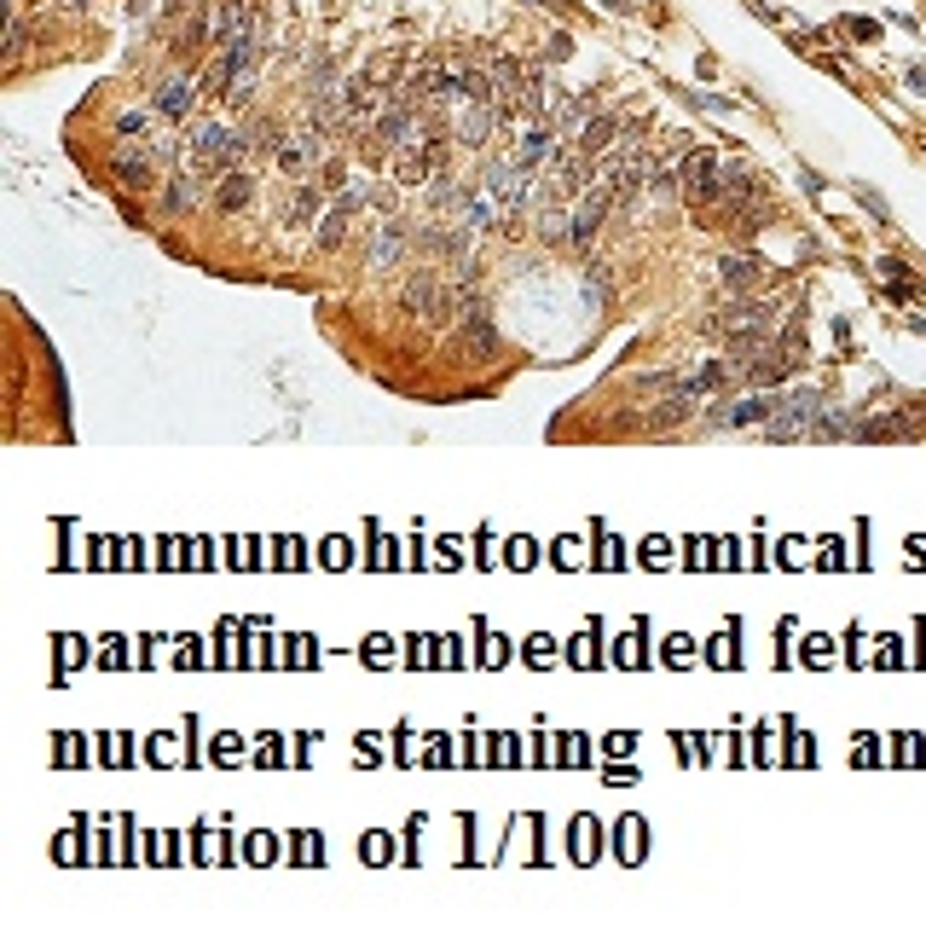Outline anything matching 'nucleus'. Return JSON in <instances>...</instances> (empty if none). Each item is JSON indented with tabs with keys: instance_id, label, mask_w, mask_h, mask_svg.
I'll list each match as a JSON object with an SVG mask.
<instances>
[{
	"instance_id": "nucleus-5",
	"label": "nucleus",
	"mask_w": 926,
	"mask_h": 944,
	"mask_svg": "<svg viewBox=\"0 0 926 944\" xmlns=\"http://www.w3.org/2000/svg\"><path fill=\"white\" fill-rule=\"evenodd\" d=\"M151 105H157V116H163L168 128H186V122H197V105H203V82H197L191 70H174V76H163V82H157Z\"/></svg>"
},
{
	"instance_id": "nucleus-17",
	"label": "nucleus",
	"mask_w": 926,
	"mask_h": 944,
	"mask_svg": "<svg viewBox=\"0 0 926 944\" xmlns=\"http://www.w3.org/2000/svg\"><path fill=\"white\" fill-rule=\"evenodd\" d=\"M602 6H608V12H631V0H602Z\"/></svg>"
},
{
	"instance_id": "nucleus-3",
	"label": "nucleus",
	"mask_w": 926,
	"mask_h": 944,
	"mask_svg": "<svg viewBox=\"0 0 926 944\" xmlns=\"http://www.w3.org/2000/svg\"><path fill=\"white\" fill-rule=\"evenodd\" d=\"M110 180H116V192H128V197H157V186H163L168 174L157 168L151 145L139 139V145H116V157H110Z\"/></svg>"
},
{
	"instance_id": "nucleus-9",
	"label": "nucleus",
	"mask_w": 926,
	"mask_h": 944,
	"mask_svg": "<svg viewBox=\"0 0 926 944\" xmlns=\"http://www.w3.org/2000/svg\"><path fill=\"white\" fill-rule=\"evenodd\" d=\"M249 203H255V174L249 168H226L209 180V209L215 215H244Z\"/></svg>"
},
{
	"instance_id": "nucleus-12",
	"label": "nucleus",
	"mask_w": 926,
	"mask_h": 944,
	"mask_svg": "<svg viewBox=\"0 0 926 944\" xmlns=\"http://www.w3.org/2000/svg\"><path fill=\"white\" fill-rule=\"evenodd\" d=\"M608 278H614V273H608V261H591V267H585V284H579V290H585V302H591V307L608 302Z\"/></svg>"
},
{
	"instance_id": "nucleus-6",
	"label": "nucleus",
	"mask_w": 926,
	"mask_h": 944,
	"mask_svg": "<svg viewBox=\"0 0 926 944\" xmlns=\"http://www.w3.org/2000/svg\"><path fill=\"white\" fill-rule=\"evenodd\" d=\"M458 348L469 365H492L498 354H504V336H498V325H492V307H475V313H463L458 319Z\"/></svg>"
},
{
	"instance_id": "nucleus-1",
	"label": "nucleus",
	"mask_w": 926,
	"mask_h": 944,
	"mask_svg": "<svg viewBox=\"0 0 926 944\" xmlns=\"http://www.w3.org/2000/svg\"><path fill=\"white\" fill-rule=\"evenodd\" d=\"M249 157V134L244 122H220V116H197L186 122V168L197 174H226V168H244Z\"/></svg>"
},
{
	"instance_id": "nucleus-13",
	"label": "nucleus",
	"mask_w": 926,
	"mask_h": 944,
	"mask_svg": "<svg viewBox=\"0 0 926 944\" xmlns=\"http://www.w3.org/2000/svg\"><path fill=\"white\" fill-rule=\"evenodd\" d=\"M371 209H377L382 221H394V215H400V192H394V186H371Z\"/></svg>"
},
{
	"instance_id": "nucleus-16",
	"label": "nucleus",
	"mask_w": 926,
	"mask_h": 944,
	"mask_svg": "<svg viewBox=\"0 0 926 944\" xmlns=\"http://www.w3.org/2000/svg\"><path fill=\"white\" fill-rule=\"evenodd\" d=\"M880 273H886V278H909V273H903L898 255H880Z\"/></svg>"
},
{
	"instance_id": "nucleus-2",
	"label": "nucleus",
	"mask_w": 926,
	"mask_h": 944,
	"mask_svg": "<svg viewBox=\"0 0 926 944\" xmlns=\"http://www.w3.org/2000/svg\"><path fill=\"white\" fill-rule=\"evenodd\" d=\"M400 313L406 319H417V325H458V302H452V273H440V267H417V273L400 278Z\"/></svg>"
},
{
	"instance_id": "nucleus-4",
	"label": "nucleus",
	"mask_w": 926,
	"mask_h": 944,
	"mask_svg": "<svg viewBox=\"0 0 926 944\" xmlns=\"http://www.w3.org/2000/svg\"><path fill=\"white\" fill-rule=\"evenodd\" d=\"M718 278H724V296H764V290H782V267H770L759 255H724L718 261Z\"/></svg>"
},
{
	"instance_id": "nucleus-8",
	"label": "nucleus",
	"mask_w": 926,
	"mask_h": 944,
	"mask_svg": "<svg viewBox=\"0 0 926 944\" xmlns=\"http://www.w3.org/2000/svg\"><path fill=\"white\" fill-rule=\"evenodd\" d=\"M406 250H411V226L394 215V221L371 226V238H365V267H371V273H388Z\"/></svg>"
},
{
	"instance_id": "nucleus-10",
	"label": "nucleus",
	"mask_w": 926,
	"mask_h": 944,
	"mask_svg": "<svg viewBox=\"0 0 926 944\" xmlns=\"http://www.w3.org/2000/svg\"><path fill=\"white\" fill-rule=\"evenodd\" d=\"M614 139H620V116H614V111H591V116H585V128L573 134V145H579V151L597 163V157H608V151H614Z\"/></svg>"
},
{
	"instance_id": "nucleus-15",
	"label": "nucleus",
	"mask_w": 926,
	"mask_h": 944,
	"mask_svg": "<svg viewBox=\"0 0 926 944\" xmlns=\"http://www.w3.org/2000/svg\"><path fill=\"white\" fill-rule=\"evenodd\" d=\"M845 35H857V41H874V35H880V24H869V18H845Z\"/></svg>"
},
{
	"instance_id": "nucleus-11",
	"label": "nucleus",
	"mask_w": 926,
	"mask_h": 944,
	"mask_svg": "<svg viewBox=\"0 0 926 944\" xmlns=\"http://www.w3.org/2000/svg\"><path fill=\"white\" fill-rule=\"evenodd\" d=\"M348 226H354V209H342V203H325V215L313 226V250L319 255H336L348 244Z\"/></svg>"
},
{
	"instance_id": "nucleus-7",
	"label": "nucleus",
	"mask_w": 926,
	"mask_h": 944,
	"mask_svg": "<svg viewBox=\"0 0 926 944\" xmlns=\"http://www.w3.org/2000/svg\"><path fill=\"white\" fill-rule=\"evenodd\" d=\"M197 203H209V174H197V168H174L163 186H157V215H191Z\"/></svg>"
},
{
	"instance_id": "nucleus-14",
	"label": "nucleus",
	"mask_w": 926,
	"mask_h": 944,
	"mask_svg": "<svg viewBox=\"0 0 926 944\" xmlns=\"http://www.w3.org/2000/svg\"><path fill=\"white\" fill-rule=\"evenodd\" d=\"M545 53L556 58V64H562V58H573V35H568V29H556V35L545 41Z\"/></svg>"
}]
</instances>
